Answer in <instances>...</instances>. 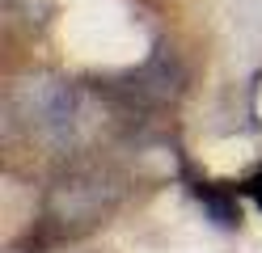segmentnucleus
Segmentation results:
<instances>
[{
  "mask_svg": "<svg viewBox=\"0 0 262 253\" xmlns=\"http://www.w3.org/2000/svg\"><path fill=\"white\" fill-rule=\"evenodd\" d=\"M250 106H254V118H258V127H262V76L254 80V97H250Z\"/></svg>",
  "mask_w": 262,
  "mask_h": 253,
  "instance_id": "f257e3e1",
  "label": "nucleus"
}]
</instances>
